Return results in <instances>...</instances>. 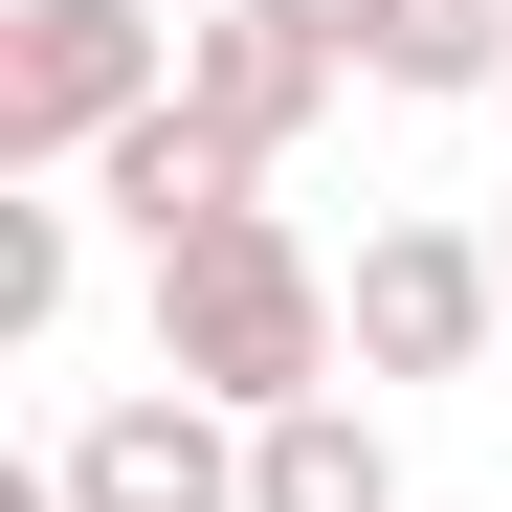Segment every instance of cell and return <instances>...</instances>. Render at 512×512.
I'll return each mask as SVG.
<instances>
[{"mask_svg":"<svg viewBox=\"0 0 512 512\" xmlns=\"http://www.w3.org/2000/svg\"><path fill=\"white\" fill-rule=\"evenodd\" d=\"M334 357H357V290H334V268H312V245H290L268 201H245L223 245H179V268H156V379H179V401H223V423L357 401Z\"/></svg>","mask_w":512,"mask_h":512,"instance_id":"1","label":"cell"},{"mask_svg":"<svg viewBox=\"0 0 512 512\" xmlns=\"http://www.w3.org/2000/svg\"><path fill=\"white\" fill-rule=\"evenodd\" d=\"M134 112H179V23L156 0H23L0 23V179H90Z\"/></svg>","mask_w":512,"mask_h":512,"instance_id":"2","label":"cell"},{"mask_svg":"<svg viewBox=\"0 0 512 512\" xmlns=\"http://www.w3.org/2000/svg\"><path fill=\"white\" fill-rule=\"evenodd\" d=\"M334 290H357V379H468L490 334H512V268H490L468 223H379Z\"/></svg>","mask_w":512,"mask_h":512,"instance_id":"3","label":"cell"},{"mask_svg":"<svg viewBox=\"0 0 512 512\" xmlns=\"http://www.w3.org/2000/svg\"><path fill=\"white\" fill-rule=\"evenodd\" d=\"M67 512H245V423L223 401H179V379H134V401H90L67 423Z\"/></svg>","mask_w":512,"mask_h":512,"instance_id":"4","label":"cell"},{"mask_svg":"<svg viewBox=\"0 0 512 512\" xmlns=\"http://www.w3.org/2000/svg\"><path fill=\"white\" fill-rule=\"evenodd\" d=\"M357 90V67H334L312 23H268V0H223V23H179V112L245 156V179H268V156H312V112Z\"/></svg>","mask_w":512,"mask_h":512,"instance_id":"5","label":"cell"},{"mask_svg":"<svg viewBox=\"0 0 512 512\" xmlns=\"http://www.w3.org/2000/svg\"><path fill=\"white\" fill-rule=\"evenodd\" d=\"M90 201H112V223H134V245H156V268H179V245H223V223H245V201H268V179H245V156H223V134H201V112H134V134H112V156H90Z\"/></svg>","mask_w":512,"mask_h":512,"instance_id":"6","label":"cell"},{"mask_svg":"<svg viewBox=\"0 0 512 512\" xmlns=\"http://www.w3.org/2000/svg\"><path fill=\"white\" fill-rule=\"evenodd\" d=\"M245 512H423V490L379 446V401H290V423H245Z\"/></svg>","mask_w":512,"mask_h":512,"instance_id":"7","label":"cell"},{"mask_svg":"<svg viewBox=\"0 0 512 512\" xmlns=\"http://www.w3.org/2000/svg\"><path fill=\"white\" fill-rule=\"evenodd\" d=\"M67 268H90V245H67V201L23 179L0 201V334H67Z\"/></svg>","mask_w":512,"mask_h":512,"instance_id":"8","label":"cell"},{"mask_svg":"<svg viewBox=\"0 0 512 512\" xmlns=\"http://www.w3.org/2000/svg\"><path fill=\"white\" fill-rule=\"evenodd\" d=\"M268 23H312V45H334V67L379 90V45H401V0H268Z\"/></svg>","mask_w":512,"mask_h":512,"instance_id":"9","label":"cell"},{"mask_svg":"<svg viewBox=\"0 0 512 512\" xmlns=\"http://www.w3.org/2000/svg\"><path fill=\"white\" fill-rule=\"evenodd\" d=\"M490 268H512V223H490Z\"/></svg>","mask_w":512,"mask_h":512,"instance_id":"10","label":"cell"}]
</instances>
